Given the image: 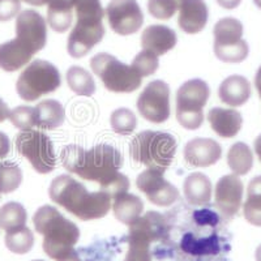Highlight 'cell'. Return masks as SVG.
Wrapping results in <instances>:
<instances>
[{"label": "cell", "mask_w": 261, "mask_h": 261, "mask_svg": "<svg viewBox=\"0 0 261 261\" xmlns=\"http://www.w3.org/2000/svg\"><path fill=\"white\" fill-rule=\"evenodd\" d=\"M243 181L238 175H225L216 184V208L225 220H232L238 214L243 199Z\"/></svg>", "instance_id": "obj_15"}, {"label": "cell", "mask_w": 261, "mask_h": 261, "mask_svg": "<svg viewBox=\"0 0 261 261\" xmlns=\"http://www.w3.org/2000/svg\"><path fill=\"white\" fill-rule=\"evenodd\" d=\"M76 0H47V21L51 29L64 33L71 28Z\"/></svg>", "instance_id": "obj_24"}, {"label": "cell", "mask_w": 261, "mask_h": 261, "mask_svg": "<svg viewBox=\"0 0 261 261\" xmlns=\"http://www.w3.org/2000/svg\"><path fill=\"white\" fill-rule=\"evenodd\" d=\"M211 95L208 84L200 79L184 83L176 93V119L186 129H197L204 122V106Z\"/></svg>", "instance_id": "obj_8"}, {"label": "cell", "mask_w": 261, "mask_h": 261, "mask_svg": "<svg viewBox=\"0 0 261 261\" xmlns=\"http://www.w3.org/2000/svg\"><path fill=\"white\" fill-rule=\"evenodd\" d=\"M136 186L149 201L158 206H170L179 199L178 188L163 178V172L148 169L136 179Z\"/></svg>", "instance_id": "obj_14"}, {"label": "cell", "mask_w": 261, "mask_h": 261, "mask_svg": "<svg viewBox=\"0 0 261 261\" xmlns=\"http://www.w3.org/2000/svg\"><path fill=\"white\" fill-rule=\"evenodd\" d=\"M255 85H256V89H257V92H258V95H260V98H261V67L258 68L257 73H256Z\"/></svg>", "instance_id": "obj_43"}, {"label": "cell", "mask_w": 261, "mask_h": 261, "mask_svg": "<svg viewBox=\"0 0 261 261\" xmlns=\"http://www.w3.org/2000/svg\"><path fill=\"white\" fill-rule=\"evenodd\" d=\"M93 72L101 79L105 88L114 93H132L141 86L143 77L132 65L119 62L107 53L97 54L90 60Z\"/></svg>", "instance_id": "obj_6"}, {"label": "cell", "mask_w": 261, "mask_h": 261, "mask_svg": "<svg viewBox=\"0 0 261 261\" xmlns=\"http://www.w3.org/2000/svg\"><path fill=\"white\" fill-rule=\"evenodd\" d=\"M144 202L139 196L132 193H123L114 199L113 211L116 220L129 226L143 213Z\"/></svg>", "instance_id": "obj_26"}, {"label": "cell", "mask_w": 261, "mask_h": 261, "mask_svg": "<svg viewBox=\"0 0 261 261\" xmlns=\"http://www.w3.org/2000/svg\"><path fill=\"white\" fill-rule=\"evenodd\" d=\"M179 9L178 24L184 33L196 34L208 24L209 11L204 0H183Z\"/></svg>", "instance_id": "obj_18"}, {"label": "cell", "mask_w": 261, "mask_h": 261, "mask_svg": "<svg viewBox=\"0 0 261 261\" xmlns=\"http://www.w3.org/2000/svg\"><path fill=\"white\" fill-rule=\"evenodd\" d=\"M16 148L39 174H48L57 167V154L53 141L41 130H22L16 137Z\"/></svg>", "instance_id": "obj_10"}, {"label": "cell", "mask_w": 261, "mask_h": 261, "mask_svg": "<svg viewBox=\"0 0 261 261\" xmlns=\"http://www.w3.org/2000/svg\"><path fill=\"white\" fill-rule=\"evenodd\" d=\"M36 127L41 129H55L64 123L65 111L63 105L55 99H45L34 107Z\"/></svg>", "instance_id": "obj_23"}, {"label": "cell", "mask_w": 261, "mask_h": 261, "mask_svg": "<svg viewBox=\"0 0 261 261\" xmlns=\"http://www.w3.org/2000/svg\"><path fill=\"white\" fill-rule=\"evenodd\" d=\"M74 11L77 22L74 24L67 42L68 54L74 59L85 57L105 36L102 20L105 12L101 0H76Z\"/></svg>", "instance_id": "obj_4"}, {"label": "cell", "mask_w": 261, "mask_h": 261, "mask_svg": "<svg viewBox=\"0 0 261 261\" xmlns=\"http://www.w3.org/2000/svg\"><path fill=\"white\" fill-rule=\"evenodd\" d=\"M166 220L158 212H148L145 216L139 217L129 225L128 239H139L150 244L167 235Z\"/></svg>", "instance_id": "obj_16"}, {"label": "cell", "mask_w": 261, "mask_h": 261, "mask_svg": "<svg viewBox=\"0 0 261 261\" xmlns=\"http://www.w3.org/2000/svg\"><path fill=\"white\" fill-rule=\"evenodd\" d=\"M128 252L124 261H153L150 244L139 239H128Z\"/></svg>", "instance_id": "obj_37"}, {"label": "cell", "mask_w": 261, "mask_h": 261, "mask_svg": "<svg viewBox=\"0 0 261 261\" xmlns=\"http://www.w3.org/2000/svg\"><path fill=\"white\" fill-rule=\"evenodd\" d=\"M27 211L18 202H7L0 208V227L7 232L24 227L27 225Z\"/></svg>", "instance_id": "obj_29"}, {"label": "cell", "mask_w": 261, "mask_h": 261, "mask_svg": "<svg viewBox=\"0 0 261 261\" xmlns=\"http://www.w3.org/2000/svg\"><path fill=\"white\" fill-rule=\"evenodd\" d=\"M132 67L136 69V72L141 77L150 76V74L155 73L158 68V57L153 55L149 51L143 50L136 55L134 63H132Z\"/></svg>", "instance_id": "obj_36"}, {"label": "cell", "mask_w": 261, "mask_h": 261, "mask_svg": "<svg viewBox=\"0 0 261 261\" xmlns=\"http://www.w3.org/2000/svg\"><path fill=\"white\" fill-rule=\"evenodd\" d=\"M33 55L18 45L16 39L0 45V68L7 72H15L25 67Z\"/></svg>", "instance_id": "obj_25"}, {"label": "cell", "mask_w": 261, "mask_h": 261, "mask_svg": "<svg viewBox=\"0 0 261 261\" xmlns=\"http://www.w3.org/2000/svg\"><path fill=\"white\" fill-rule=\"evenodd\" d=\"M9 119L15 127L21 130H29L36 127V114L34 107L18 106L9 114Z\"/></svg>", "instance_id": "obj_35"}, {"label": "cell", "mask_w": 261, "mask_h": 261, "mask_svg": "<svg viewBox=\"0 0 261 261\" xmlns=\"http://www.w3.org/2000/svg\"><path fill=\"white\" fill-rule=\"evenodd\" d=\"M228 167L235 175H246L253 166V154L249 146L244 143H237L227 153Z\"/></svg>", "instance_id": "obj_28"}, {"label": "cell", "mask_w": 261, "mask_h": 261, "mask_svg": "<svg viewBox=\"0 0 261 261\" xmlns=\"http://www.w3.org/2000/svg\"><path fill=\"white\" fill-rule=\"evenodd\" d=\"M9 114L11 111H9L8 106L4 103L3 99H0V122H4L7 118H9Z\"/></svg>", "instance_id": "obj_41"}, {"label": "cell", "mask_w": 261, "mask_h": 261, "mask_svg": "<svg viewBox=\"0 0 261 261\" xmlns=\"http://www.w3.org/2000/svg\"><path fill=\"white\" fill-rule=\"evenodd\" d=\"M137 110L150 123L166 122L170 118V88L161 80L151 81L146 85L137 99Z\"/></svg>", "instance_id": "obj_11"}, {"label": "cell", "mask_w": 261, "mask_h": 261, "mask_svg": "<svg viewBox=\"0 0 261 261\" xmlns=\"http://www.w3.org/2000/svg\"><path fill=\"white\" fill-rule=\"evenodd\" d=\"M184 197L191 205L200 206L211 202L212 183L209 178L201 172H193L186 178L183 183Z\"/></svg>", "instance_id": "obj_22"}, {"label": "cell", "mask_w": 261, "mask_h": 261, "mask_svg": "<svg viewBox=\"0 0 261 261\" xmlns=\"http://www.w3.org/2000/svg\"><path fill=\"white\" fill-rule=\"evenodd\" d=\"M176 33L165 25H150L143 32L141 46L155 57H161L176 46Z\"/></svg>", "instance_id": "obj_19"}, {"label": "cell", "mask_w": 261, "mask_h": 261, "mask_svg": "<svg viewBox=\"0 0 261 261\" xmlns=\"http://www.w3.org/2000/svg\"><path fill=\"white\" fill-rule=\"evenodd\" d=\"M33 223L36 231L43 235V251L54 260L69 255L80 239L77 226L50 205L41 206L36 212Z\"/></svg>", "instance_id": "obj_3"}, {"label": "cell", "mask_w": 261, "mask_h": 261, "mask_svg": "<svg viewBox=\"0 0 261 261\" xmlns=\"http://www.w3.org/2000/svg\"><path fill=\"white\" fill-rule=\"evenodd\" d=\"M253 2H255V4H256V6H257L258 8L261 9V0H253Z\"/></svg>", "instance_id": "obj_47"}, {"label": "cell", "mask_w": 261, "mask_h": 261, "mask_svg": "<svg viewBox=\"0 0 261 261\" xmlns=\"http://www.w3.org/2000/svg\"><path fill=\"white\" fill-rule=\"evenodd\" d=\"M25 3L30 4V6H36V7H42L47 4V0H22Z\"/></svg>", "instance_id": "obj_44"}, {"label": "cell", "mask_w": 261, "mask_h": 261, "mask_svg": "<svg viewBox=\"0 0 261 261\" xmlns=\"http://www.w3.org/2000/svg\"><path fill=\"white\" fill-rule=\"evenodd\" d=\"M22 172L16 163L11 161L0 162V193H11L20 187Z\"/></svg>", "instance_id": "obj_32"}, {"label": "cell", "mask_w": 261, "mask_h": 261, "mask_svg": "<svg viewBox=\"0 0 261 261\" xmlns=\"http://www.w3.org/2000/svg\"><path fill=\"white\" fill-rule=\"evenodd\" d=\"M67 83L76 94L90 97L95 92V83L92 74L83 67L73 65L67 71Z\"/></svg>", "instance_id": "obj_30"}, {"label": "cell", "mask_w": 261, "mask_h": 261, "mask_svg": "<svg viewBox=\"0 0 261 261\" xmlns=\"http://www.w3.org/2000/svg\"><path fill=\"white\" fill-rule=\"evenodd\" d=\"M21 9V0H0V21L12 20Z\"/></svg>", "instance_id": "obj_38"}, {"label": "cell", "mask_w": 261, "mask_h": 261, "mask_svg": "<svg viewBox=\"0 0 261 261\" xmlns=\"http://www.w3.org/2000/svg\"><path fill=\"white\" fill-rule=\"evenodd\" d=\"M111 127L116 134L128 136L135 130L137 125V119L135 114L128 109H118L111 114Z\"/></svg>", "instance_id": "obj_33"}, {"label": "cell", "mask_w": 261, "mask_h": 261, "mask_svg": "<svg viewBox=\"0 0 261 261\" xmlns=\"http://www.w3.org/2000/svg\"><path fill=\"white\" fill-rule=\"evenodd\" d=\"M33 261H43V260H33Z\"/></svg>", "instance_id": "obj_48"}, {"label": "cell", "mask_w": 261, "mask_h": 261, "mask_svg": "<svg viewBox=\"0 0 261 261\" xmlns=\"http://www.w3.org/2000/svg\"><path fill=\"white\" fill-rule=\"evenodd\" d=\"M176 140L161 130H143L130 141L129 153L135 162L163 172L171 166L175 157Z\"/></svg>", "instance_id": "obj_5"}, {"label": "cell", "mask_w": 261, "mask_h": 261, "mask_svg": "<svg viewBox=\"0 0 261 261\" xmlns=\"http://www.w3.org/2000/svg\"><path fill=\"white\" fill-rule=\"evenodd\" d=\"M214 54L226 63H241L248 57V43L244 41L243 25L232 17L221 18L214 27Z\"/></svg>", "instance_id": "obj_9"}, {"label": "cell", "mask_w": 261, "mask_h": 261, "mask_svg": "<svg viewBox=\"0 0 261 261\" xmlns=\"http://www.w3.org/2000/svg\"><path fill=\"white\" fill-rule=\"evenodd\" d=\"M106 16L111 29L120 36L139 32L144 22V13L136 0H111Z\"/></svg>", "instance_id": "obj_13"}, {"label": "cell", "mask_w": 261, "mask_h": 261, "mask_svg": "<svg viewBox=\"0 0 261 261\" xmlns=\"http://www.w3.org/2000/svg\"><path fill=\"white\" fill-rule=\"evenodd\" d=\"M50 199L81 221L103 218L111 209V197L103 191L89 192L71 175H60L51 181Z\"/></svg>", "instance_id": "obj_2"}, {"label": "cell", "mask_w": 261, "mask_h": 261, "mask_svg": "<svg viewBox=\"0 0 261 261\" xmlns=\"http://www.w3.org/2000/svg\"><path fill=\"white\" fill-rule=\"evenodd\" d=\"M218 95L223 103L238 107L246 103L251 97V84L243 76L232 74L222 81Z\"/></svg>", "instance_id": "obj_21"}, {"label": "cell", "mask_w": 261, "mask_h": 261, "mask_svg": "<svg viewBox=\"0 0 261 261\" xmlns=\"http://www.w3.org/2000/svg\"><path fill=\"white\" fill-rule=\"evenodd\" d=\"M183 0H149L148 9L153 17L158 20H169L180 7Z\"/></svg>", "instance_id": "obj_34"}, {"label": "cell", "mask_w": 261, "mask_h": 261, "mask_svg": "<svg viewBox=\"0 0 261 261\" xmlns=\"http://www.w3.org/2000/svg\"><path fill=\"white\" fill-rule=\"evenodd\" d=\"M60 161L67 171L99 184L101 191L111 199L127 193L129 188V179L119 172L123 166L122 153L109 144H99L92 149L67 145L63 148Z\"/></svg>", "instance_id": "obj_1"}, {"label": "cell", "mask_w": 261, "mask_h": 261, "mask_svg": "<svg viewBox=\"0 0 261 261\" xmlns=\"http://www.w3.org/2000/svg\"><path fill=\"white\" fill-rule=\"evenodd\" d=\"M255 151H256V154H257L258 160H260V162H261V135L255 140Z\"/></svg>", "instance_id": "obj_45"}, {"label": "cell", "mask_w": 261, "mask_h": 261, "mask_svg": "<svg viewBox=\"0 0 261 261\" xmlns=\"http://www.w3.org/2000/svg\"><path fill=\"white\" fill-rule=\"evenodd\" d=\"M9 150H11V143H9L8 136L3 132H0V161L8 155Z\"/></svg>", "instance_id": "obj_39"}, {"label": "cell", "mask_w": 261, "mask_h": 261, "mask_svg": "<svg viewBox=\"0 0 261 261\" xmlns=\"http://www.w3.org/2000/svg\"><path fill=\"white\" fill-rule=\"evenodd\" d=\"M243 213L251 225L261 227V175L249 181Z\"/></svg>", "instance_id": "obj_27"}, {"label": "cell", "mask_w": 261, "mask_h": 261, "mask_svg": "<svg viewBox=\"0 0 261 261\" xmlns=\"http://www.w3.org/2000/svg\"><path fill=\"white\" fill-rule=\"evenodd\" d=\"M33 244H34V235L27 226L7 232L6 235L7 248L17 255H25L29 252L33 248Z\"/></svg>", "instance_id": "obj_31"}, {"label": "cell", "mask_w": 261, "mask_h": 261, "mask_svg": "<svg viewBox=\"0 0 261 261\" xmlns=\"http://www.w3.org/2000/svg\"><path fill=\"white\" fill-rule=\"evenodd\" d=\"M222 155V148L213 139H193L184 148V160L190 166L208 167L217 163Z\"/></svg>", "instance_id": "obj_17"}, {"label": "cell", "mask_w": 261, "mask_h": 261, "mask_svg": "<svg viewBox=\"0 0 261 261\" xmlns=\"http://www.w3.org/2000/svg\"><path fill=\"white\" fill-rule=\"evenodd\" d=\"M208 120L211 123L212 129L218 136L225 137V139H231L237 136L243 124V118L239 111L227 110L221 107H213L209 111Z\"/></svg>", "instance_id": "obj_20"}, {"label": "cell", "mask_w": 261, "mask_h": 261, "mask_svg": "<svg viewBox=\"0 0 261 261\" xmlns=\"http://www.w3.org/2000/svg\"><path fill=\"white\" fill-rule=\"evenodd\" d=\"M60 85L62 77L59 69L46 60L37 59L21 72L16 89L21 99L33 102L42 95L55 92Z\"/></svg>", "instance_id": "obj_7"}, {"label": "cell", "mask_w": 261, "mask_h": 261, "mask_svg": "<svg viewBox=\"0 0 261 261\" xmlns=\"http://www.w3.org/2000/svg\"><path fill=\"white\" fill-rule=\"evenodd\" d=\"M242 0H217V3L220 4L222 8L226 9H234L241 4Z\"/></svg>", "instance_id": "obj_40"}, {"label": "cell", "mask_w": 261, "mask_h": 261, "mask_svg": "<svg viewBox=\"0 0 261 261\" xmlns=\"http://www.w3.org/2000/svg\"><path fill=\"white\" fill-rule=\"evenodd\" d=\"M16 42L22 48L36 55L46 46L47 27L45 18L33 9L21 12L16 20Z\"/></svg>", "instance_id": "obj_12"}, {"label": "cell", "mask_w": 261, "mask_h": 261, "mask_svg": "<svg viewBox=\"0 0 261 261\" xmlns=\"http://www.w3.org/2000/svg\"><path fill=\"white\" fill-rule=\"evenodd\" d=\"M58 261H81V260H80V257H79L77 252H76V251L73 249V251H72L69 255L64 256V257L60 258V260H58Z\"/></svg>", "instance_id": "obj_42"}, {"label": "cell", "mask_w": 261, "mask_h": 261, "mask_svg": "<svg viewBox=\"0 0 261 261\" xmlns=\"http://www.w3.org/2000/svg\"><path fill=\"white\" fill-rule=\"evenodd\" d=\"M256 261H261V244L256 249Z\"/></svg>", "instance_id": "obj_46"}]
</instances>
